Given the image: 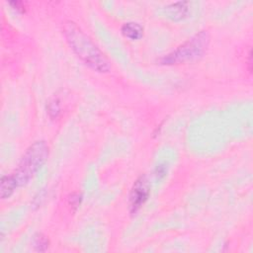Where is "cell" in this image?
<instances>
[{"label": "cell", "mask_w": 253, "mask_h": 253, "mask_svg": "<svg viewBox=\"0 0 253 253\" xmlns=\"http://www.w3.org/2000/svg\"><path fill=\"white\" fill-rule=\"evenodd\" d=\"M62 31L69 46L85 65L101 73L111 69L110 61L105 53L76 23L73 21L64 22Z\"/></svg>", "instance_id": "obj_1"}, {"label": "cell", "mask_w": 253, "mask_h": 253, "mask_svg": "<svg viewBox=\"0 0 253 253\" xmlns=\"http://www.w3.org/2000/svg\"><path fill=\"white\" fill-rule=\"evenodd\" d=\"M49 148L44 140L33 142L22 155L16 169L11 175L17 188L26 186L45 164Z\"/></svg>", "instance_id": "obj_2"}, {"label": "cell", "mask_w": 253, "mask_h": 253, "mask_svg": "<svg viewBox=\"0 0 253 253\" xmlns=\"http://www.w3.org/2000/svg\"><path fill=\"white\" fill-rule=\"evenodd\" d=\"M210 40V34L207 31H200L175 49L162 56L159 62L163 65H173L199 59L207 52Z\"/></svg>", "instance_id": "obj_3"}, {"label": "cell", "mask_w": 253, "mask_h": 253, "mask_svg": "<svg viewBox=\"0 0 253 253\" xmlns=\"http://www.w3.org/2000/svg\"><path fill=\"white\" fill-rule=\"evenodd\" d=\"M150 182L145 174H141L133 183L128 195V210L131 214L136 213L150 196Z\"/></svg>", "instance_id": "obj_4"}, {"label": "cell", "mask_w": 253, "mask_h": 253, "mask_svg": "<svg viewBox=\"0 0 253 253\" xmlns=\"http://www.w3.org/2000/svg\"><path fill=\"white\" fill-rule=\"evenodd\" d=\"M191 3L188 1H178L167 5L164 8V14L172 21H181L189 17Z\"/></svg>", "instance_id": "obj_5"}, {"label": "cell", "mask_w": 253, "mask_h": 253, "mask_svg": "<svg viewBox=\"0 0 253 253\" xmlns=\"http://www.w3.org/2000/svg\"><path fill=\"white\" fill-rule=\"evenodd\" d=\"M143 27L139 23L133 21L124 23L121 27L122 35L130 41L140 40L143 37Z\"/></svg>", "instance_id": "obj_6"}, {"label": "cell", "mask_w": 253, "mask_h": 253, "mask_svg": "<svg viewBox=\"0 0 253 253\" xmlns=\"http://www.w3.org/2000/svg\"><path fill=\"white\" fill-rule=\"evenodd\" d=\"M17 189V186L15 182L13 181L11 175H2L0 180V192H1V198L3 200L10 198L15 190Z\"/></svg>", "instance_id": "obj_7"}, {"label": "cell", "mask_w": 253, "mask_h": 253, "mask_svg": "<svg viewBox=\"0 0 253 253\" xmlns=\"http://www.w3.org/2000/svg\"><path fill=\"white\" fill-rule=\"evenodd\" d=\"M33 245L36 251L38 252H44L47 250L49 246L48 238L41 232H38L33 237Z\"/></svg>", "instance_id": "obj_8"}, {"label": "cell", "mask_w": 253, "mask_h": 253, "mask_svg": "<svg viewBox=\"0 0 253 253\" xmlns=\"http://www.w3.org/2000/svg\"><path fill=\"white\" fill-rule=\"evenodd\" d=\"M47 114L51 119H55L58 117L60 113V102L57 98H52L47 102L46 105Z\"/></svg>", "instance_id": "obj_9"}, {"label": "cell", "mask_w": 253, "mask_h": 253, "mask_svg": "<svg viewBox=\"0 0 253 253\" xmlns=\"http://www.w3.org/2000/svg\"><path fill=\"white\" fill-rule=\"evenodd\" d=\"M82 202V194L79 192H73L68 197V204L71 207V209L75 211Z\"/></svg>", "instance_id": "obj_10"}, {"label": "cell", "mask_w": 253, "mask_h": 253, "mask_svg": "<svg viewBox=\"0 0 253 253\" xmlns=\"http://www.w3.org/2000/svg\"><path fill=\"white\" fill-rule=\"evenodd\" d=\"M167 173V167L165 165H159L155 169V176L157 179H162Z\"/></svg>", "instance_id": "obj_11"}, {"label": "cell", "mask_w": 253, "mask_h": 253, "mask_svg": "<svg viewBox=\"0 0 253 253\" xmlns=\"http://www.w3.org/2000/svg\"><path fill=\"white\" fill-rule=\"evenodd\" d=\"M9 4L13 6V8L16 9L17 11H20V12L25 11V4L22 1H12V2H9Z\"/></svg>", "instance_id": "obj_12"}, {"label": "cell", "mask_w": 253, "mask_h": 253, "mask_svg": "<svg viewBox=\"0 0 253 253\" xmlns=\"http://www.w3.org/2000/svg\"><path fill=\"white\" fill-rule=\"evenodd\" d=\"M248 70L250 73L252 72V51H251V49L249 50V54H248Z\"/></svg>", "instance_id": "obj_13"}]
</instances>
